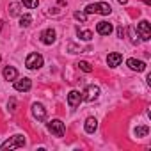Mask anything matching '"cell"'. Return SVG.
I'll return each mask as SVG.
<instances>
[{
    "instance_id": "obj_1",
    "label": "cell",
    "mask_w": 151,
    "mask_h": 151,
    "mask_svg": "<svg viewBox=\"0 0 151 151\" xmlns=\"http://www.w3.org/2000/svg\"><path fill=\"white\" fill-rule=\"evenodd\" d=\"M86 13H87V14L96 13V14L109 16V14L112 13V7H110V4H107V2H96V4H89V6L86 7Z\"/></svg>"
},
{
    "instance_id": "obj_2",
    "label": "cell",
    "mask_w": 151,
    "mask_h": 151,
    "mask_svg": "<svg viewBox=\"0 0 151 151\" xmlns=\"http://www.w3.org/2000/svg\"><path fill=\"white\" fill-rule=\"evenodd\" d=\"M23 146H25V137L18 133V135H13L6 142L0 144V149H18V147H23Z\"/></svg>"
},
{
    "instance_id": "obj_3",
    "label": "cell",
    "mask_w": 151,
    "mask_h": 151,
    "mask_svg": "<svg viewBox=\"0 0 151 151\" xmlns=\"http://www.w3.org/2000/svg\"><path fill=\"white\" fill-rule=\"evenodd\" d=\"M137 34L142 41H149L151 39V25L147 20H140L137 23Z\"/></svg>"
},
{
    "instance_id": "obj_4",
    "label": "cell",
    "mask_w": 151,
    "mask_h": 151,
    "mask_svg": "<svg viewBox=\"0 0 151 151\" xmlns=\"http://www.w3.org/2000/svg\"><path fill=\"white\" fill-rule=\"evenodd\" d=\"M46 128H48V132L52 133V135H55V137H62L64 135V123L60 121V119H52L48 124H46Z\"/></svg>"
},
{
    "instance_id": "obj_5",
    "label": "cell",
    "mask_w": 151,
    "mask_h": 151,
    "mask_svg": "<svg viewBox=\"0 0 151 151\" xmlns=\"http://www.w3.org/2000/svg\"><path fill=\"white\" fill-rule=\"evenodd\" d=\"M43 62H45V59H43L41 53H30L27 57V60H25V66L29 69H39L43 66Z\"/></svg>"
},
{
    "instance_id": "obj_6",
    "label": "cell",
    "mask_w": 151,
    "mask_h": 151,
    "mask_svg": "<svg viewBox=\"0 0 151 151\" xmlns=\"http://www.w3.org/2000/svg\"><path fill=\"white\" fill-rule=\"evenodd\" d=\"M98 96H100V87L94 86V84H91V86L86 87L82 100H86V101H94V100H98Z\"/></svg>"
},
{
    "instance_id": "obj_7",
    "label": "cell",
    "mask_w": 151,
    "mask_h": 151,
    "mask_svg": "<svg viewBox=\"0 0 151 151\" xmlns=\"http://www.w3.org/2000/svg\"><path fill=\"white\" fill-rule=\"evenodd\" d=\"M30 87H32V80H30V78H25V77H23V78H20V80H18V78L14 80V89L20 91V93H27V91H30Z\"/></svg>"
},
{
    "instance_id": "obj_8",
    "label": "cell",
    "mask_w": 151,
    "mask_h": 151,
    "mask_svg": "<svg viewBox=\"0 0 151 151\" xmlns=\"http://www.w3.org/2000/svg\"><path fill=\"white\" fill-rule=\"evenodd\" d=\"M55 39H57V32H55L53 29H46V30L41 32V43H45V45H53Z\"/></svg>"
},
{
    "instance_id": "obj_9",
    "label": "cell",
    "mask_w": 151,
    "mask_h": 151,
    "mask_svg": "<svg viewBox=\"0 0 151 151\" xmlns=\"http://www.w3.org/2000/svg\"><path fill=\"white\" fill-rule=\"evenodd\" d=\"M112 30H114V27H112V23H109V22H98V25H96V32H98L100 36H110Z\"/></svg>"
},
{
    "instance_id": "obj_10",
    "label": "cell",
    "mask_w": 151,
    "mask_h": 151,
    "mask_svg": "<svg viewBox=\"0 0 151 151\" xmlns=\"http://www.w3.org/2000/svg\"><path fill=\"white\" fill-rule=\"evenodd\" d=\"M80 101H82V94H80L78 91H71V93L68 94V105H69L71 109H77V107L80 105Z\"/></svg>"
},
{
    "instance_id": "obj_11",
    "label": "cell",
    "mask_w": 151,
    "mask_h": 151,
    "mask_svg": "<svg viewBox=\"0 0 151 151\" xmlns=\"http://www.w3.org/2000/svg\"><path fill=\"white\" fill-rule=\"evenodd\" d=\"M32 116L37 119V121H45L46 119V110L41 103H34L32 105Z\"/></svg>"
},
{
    "instance_id": "obj_12",
    "label": "cell",
    "mask_w": 151,
    "mask_h": 151,
    "mask_svg": "<svg viewBox=\"0 0 151 151\" xmlns=\"http://www.w3.org/2000/svg\"><path fill=\"white\" fill-rule=\"evenodd\" d=\"M126 66L130 69H133V71H139V73L146 69V62L144 60H139V59H128L126 60Z\"/></svg>"
},
{
    "instance_id": "obj_13",
    "label": "cell",
    "mask_w": 151,
    "mask_h": 151,
    "mask_svg": "<svg viewBox=\"0 0 151 151\" xmlns=\"http://www.w3.org/2000/svg\"><path fill=\"white\" fill-rule=\"evenodd\" d=\"M121 62H123V55H121V53H117V52L109 53V57H107V64H109L110 68H117Z\"/></svg>"
},
{
    "instance_id": "obj_14",
    "label": "cell",
    "mask_w": 151,
    "mask_h": 151,
    "mask_svg": "<svg viewBox=\"0 0 151 151\" xmlns=\"http://www.w3.org/2000/svg\"><path fill=\"white\" fill-rule=\"evenodd\" d=\"M4 78H6V80H11V82H14V80L18 78V71H16V68H13V66L4 68Z\"/></svg>"
},
{
    "instance_id": "obj_15",
    "label": "cell",
    "mask_w": 151,
    "mask_h": 151,
    "mask_svg": "<svg viewBox=\"0 0 151 151\" xmlns=\"http://www.w3.org/2000/svg\"><path fill=\"white\" fill-rule=\"evenodd\" d=\"M96 128H98L96 117H87V119H86V132H87V133H94Z\"/></svg>"
},
{
    "instance_id": "obj_16",
    "label": "cell",
    "mask_w": 151,
    "mask_h": 151,
    "mask_svg": "<svg viewBox=\"0 0 151 151\" xmlns=\"http://www.w3.org/2000/svg\"><path fill=\"white\" fill-rule=\"evenodd\" d=\"M77 34H78V37L82 41H91L93 39V32L91 30H80V29H77Z\"/></svg>"
},
{
    "instance_id": "obj_17",
    "label": "cell",
    "mask_w": 151,
    "mask_h": 151,
    "mask_svg": "<svg viewBox=\"0 0 151 151\" xmlns=\"http://www.w3.org/2000/svg\"><path fill=\"white\" fill-rule=\"evenodd\" d=\"M30 23H32V16H30V14H22V16H20V27H22V29L29 27Z\"/></svg>"
},
{
    "instance_id": "obj_18",
    "label": "cell",
    "mask_w": 151,
    "mask_h": 151,
    "mask_svg": "<svg viewBox=\"0 0 151 151\" xmlns=\"http://www.w3.org/2000/svg\"><path fill=\"white\" fill-rule=\"evenodd\" d=\"M20 9H22V6H20L18 2H13V4L9 6V14H11V16H20Z\"/></svg>"
},
{
    "instance_id": "obj_19",
    "label": "cell",
    "mask_w": 151,
    "mask_h": 151,
    "mask_svg": "<svg viewBox=\"0 0 151 151\" xmlns=\"http://www.w3.org/2000/svg\"><path fill=\"white\" fill-rule=\"evenodd\" d=\"M133 133H135V137H146L149 133V128L147 126H137Z\"/></svg>"
},
{
    "instance_id": "obj_20",
    "label": "cell",
    "mask_w": 151,
    "mask_h": 151,
    "mask_svg": "<svg viewBox=\"0 0 151 151\" xmlns=\"http://www.w3.org/2000/svg\"><path fill=\"white\" fill-rule=\"evenodd\" d=\"M77 66H78V68H80L82 71H86V73H91V71H93V66H91V64H89L87 60H80V62H78Z\"/></svg>"
},
{
    "instance_id": "obj_21",
    "label": "cell",
    "mask_w": 151,
    "mask_h": 151,
    "mask_svg": "<svg viewBox=\"0 0 151 151\" xmlns=\"http://www.w3.org/2000/svg\"><path fill=\"white\" fill-rule=\"evenodd\" d=\"M23 6L29 9H36L39 6V0H23Z\"/></svg>"
},
{
    "instance_id": "obj_22",
    "label": "cell",
    "mask_w": 151,
    "mask_h": 151,
    "mask_svg": "<svg viewBox=\"0 0 151 151\" xmlns=\"http://www.w3.org/2000/svg\"><path fill=\"white\" fill-rule=\"evenodd\" d=\"M73 16H75V20H78V22H86L87 20V13H80V11H77Z\"/></svg>"
},
{
    "instance_id": "obj_23",
    "label": "cell",
    "mask_w": 151,
    "mask_h": 151,
    "mask_svg": "<svg viewBox=\"0 0 151 151\" xmlns=\"http://www.w3.org/2000/svg\"><path fill=\"white\" fill-rule=\"evenodd\" d=\"M68 50H69V53H78V52H80V48H78V46H75L73 43L68 45Z\"/></svg>"
},
{
    "instance_id": "obj_24",
    "label": "cell",
    "mask_w": 151,
    "mask_h": 151,
    "mask_svg": "<svg viewBox=\"0 0 151 151\" xmlns=\"http://www.w3.org/2000/svg\"><path fill=\"white\" fill-rule=\"evenodd\" d=\"M130 36H132V43H139V34H135V30L133 29H130Z\"/></svg>"
},
{
    "instance_id": "obj_25",
    "label": "cell",
    "mask_w": 151,
    "mask_h": 151,
    "mask_svg": "<svg viewBox=\"0 0 151 151\" xmlns=\"http://www.w3.org/2000/svg\"><path fill=\"white\" fill-rule=\"evenodd\" d=\"M9 110H11V112H14V110H16V100H14V98H11V100H9Z\"/></svg>"
},
{
    "instance_id": "obj_26",
    "label": "cell",
    "mask_w": 151,
    "mask_h": 151,
    "mask_svg": "<svg viewBox=\"0 0 151 151\" xmlns=\"http://www.w3.org/2000/svg\"><path fill=\"white\" fill-rule=\"evenodd\" d=\"M117 36H119V37H124V29H123V27L117 29Z\"/></svg>"
},
{
    "instance_id": "obj_27",
    "label": "cell",
    "mask_w": 151,
    "mask_h": 151,
    "mask_svg": "<svg viewBox=\"0 0 151 151\" xmlns=\"http://www.w3.org/2000/svg\"><path fill=\"white\" fill-rule=\"evenodd\" d=\"M117 2H119L121 6H124V4H128V0H117Z\"/></svg>"
},
{
    "instance_id": "obj_28",
    "label": "cell",
    "mask_w": 151,
    "mask_h": 151,
    "mask_svg": "<svg viewBox=\"0 0 151 151\" xmlns=\"http://www.w3.org/2000/svg\"><path fill=\"white\" fill-rule=\"evenodd\" d=\"M142 2H146V4H151V0H142Z\"/></svg>"
},
{
    "instance_id": "obj_29",
    "label": "cell",
    "mask_w": 151,
    "mask_h": 151,
    "mask_svg": "<svg viewBox=\"0 0 151 151\" xmlns=\"http://www.w3.org/2000/svg\"><path fill=\"white\" fill-rule=\"evenodd\" d=\"M0 60H2V57H0Z\"/></svg>"
}]
</instances>
